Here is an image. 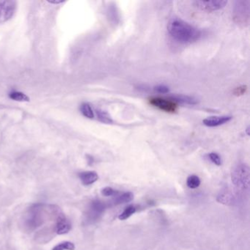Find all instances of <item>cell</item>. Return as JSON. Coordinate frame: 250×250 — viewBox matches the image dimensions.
<instances>
[{
	"label": "cell",
	"instance_id": "24",
	"mask_svg": "<svg viewBox=\"0 0 250 250\" xmlns=\"http://www.w3.org/2000/svg\"><path fill=\"white\" fill-rule=\"evenodd\" d=\"M47 2L52 4V5H61V4L65 2V0H47Z\"/></svg>",
	"mask_w": 250,
	"mask_h": 250
},
{
	"label": "cell",
	"instance_id": "20",
	"mask_svg": "<svg viewBox=\"0 0 250 250\" xmlns=\"http://www.w3.org/2000/svg\"><path fill=\"white\" fill-rule=\"evenodd\" d=\"M208 158L214 165L220 166L222 165V159L220 156L216 153H210L208 154Z\"/></svg>",
	"mask_w": 250,
	"mask_h": 250
},
{
	"label": "cell",
	"instance_id": "22",
	"mask_svg": "<svg viewBox=\"0 0 250 250\" xmlns=\"http://www.w3.org/2000/svg\"><path fill=\"white\" fill-rule=\"evenodd\" d=\"M247 87L246 85H241L239 87H236L235 90H233V94L236 96H242L244 93L247 92Z\"/></svg>",
	"mask_w": 250,
	"mask_h": 250
},
{
	"label": "cell",
	"instance_id": "7",
	"mask_svg": "<svg viewBox=\"0 0 250 250\" xmlns=\"http://www.w3.org/2000/svg\"><path fill=\"white\" fill-rule=\"evenodd\" d=\"M232 119L231 116H212L203 120V123L208 127H216L227 124Z\"/></svg>",
	"mask_w": 250,
	"mask_h": 250
},
{
	"label": "cell",
	"instance_id": "16",
	"mask_svg": "<svg viewBox=\"0 0 250 250\" xmlns=\"http://www.w3.org/2000/svg\"><path fill=\"white\" fill-rule=\"evenodd\" d=\"M80 111L82 114L84 115L85 118H89V119H93L94 118L95 114L92 109L91 106L89 104L83 103L80 106Z\"/></svg>",
	"mask_w": 250,
	"mask_h": 250
},
{
	"label": "cell",
	"instance_id": "8",
	"mask_svg": "<svg viewBox=\"0 0 250 250\" xmlns=\"http://www.w3.org/2000/svg\"><path fill=\"white\" fill-rule=\"evenodd\" d=\"M106 205L100 200H95L90 204V216L93 219H96L99 217L106 208Z\"/></svg>",
	"mask_w": 250,
	"mask_h": 250
},
{
	"label": "cell",
	"instance_id": "17",
	"mask_svg": "<svg viewBox=\"0 0 250 250\" xmlns=\"http://www.w3.org/2000/svg\"><path fill=\"white\" fill-rule=\"evenodd\" d=\"M137 210V208L134 206H128V207L125 208V210L119 215L118 218L120 220H125L128 219L130 216H132Z\"/></svg>",
	"mask_w": 250,
	"mask_h": 250
},
{
	"label": "cell",
	"instance_id": "1",
	"mask_svg": "<svg viewBox=\"0 0 250 250\" xmlns=\"http://www.w3.org/2000/svg\"><path fill=\"white\" fill-rule=\"evenodd\" d=\"M167 29L171 37L181 43H194L201 37L200 30L188 23L176 19L169 21Z\"/></svg>",
	"mask_w": 250,
	"mask_h": 250
},
{
	"label": "cell",
	"instance_id": "3",
	"mask_svg": "<svg viewBox=\"0 0 250 250\" xmlns=\"http://www.w3.org/2000/svg\"><path fill=\"white\" fill-rule=\"evenodd\" d=\"M233 20L238 25L242 27L248 25L250 23V1L239 0L235 2Z\"/></svg>",
	"mask_w": 250,
	"mask_h": 250
},
{
	"label": "cell",
	"instance_id": "9",
	"mask_svg": "<svg viewBox=\"0 0 250 250\" xmlns=\"http://www.w3.org/2000/svg\"><path fill=\"white\" fill-rule=\"evenodd\" d=\"M169 100L175 103L183 104L195 105L198 104V101L192 96H185V95H173L169 96Z\"/></svg>",
	"mask_w": 250,
	"mask_h": 250
},
{
	"label": "cell",
	"instance_id": "5",
	"mask_svg": "<svg viewBox=\"0 0 250 250\" xmlns=\"http://www.w3.org/2000/svg\"><path fill=\"white\" fill-rule=\"evenodd\" d=\"M149 103L155 107L159 108L161 110L169 113H174L178 109V104L169 99L167 100L162 98H151L149 99Z\"/></svg>",
	"mask_w": 250,
	"mask_h": 250
},
{
	"label": "cell",
	"instance_id": "14",
	"mask_svg": "<svg viewBox=\"0 0 250 250\" xmlns=\"http://www.w3.org/2000/svg\"><path fill=\"white\" fill-rule=\"evenodd\" d=\"M9 98L15 102H29L30 101V97L25 93L20 91H12L9 93Z\"/></svg>",
	"mask_w": 250,
	"mask_h": 250
},
{
	"label": "cell",
	"instance_id": "4",
	"mask_svg": "<svg viewBox=\"0 0 250 250\" xmlns=\"http://www.w3.org/2000/svg\"><path fill=\"white\" fill-rule=\"evenodd\" d=\"M17 2L16 1H2L0 2V24L6 22L13 18L17 11Z\"/></svg>",
	"mask_w": 250,
	"mask_h": 250
},
{
	"label": "cell",
	"instance_id": "21",
	"mask_svg": "<svg viewBox=\"0 0 250 250\" xmlns=\"http://www.w3.org/2000/svg\"><path fill=\"white\" fill-rule=\"evenodd\" d=\"M102 193L105 197H110V196H113L115 194H118V191H115L112 187H105V188L102 189Z\"/></svg>",
	"mask_w": 250,
	"mask_h": 250
},
{
	"label": "cell",
	"instance_id": "15",
	"mask_svg": "<svg viewBox=\"0 0 250 250\" xmlns=\"http://www.w3.org/2000/svg\"><path fill=\"white\" fill-rule=\"evenodd\" d=\"M96 112L98 119L100 122L105 124H112L113 123L110 115L106 111L102 110V109H96Z\"/></svg>",
	"mask_w": 250,
	"mask_h": 250
},
{
	"label": "cell",
	"instance_id": "2",
	"mask_svg": "<svg viewBox=\"0 0 250 250\" xmlns=\"http://www.w3.org/2000/svg\"><path fill=\"white\" fill-rule=\"evenodd\" d=\"M250 167L246 164L241 163L234 167L231 173L232 184L238 189L244 191L250 188Z\"/></svg>",
	"mask_w": 250,
	"mask_h": 250
},
{
	"label": "cell",
	"instance_id": "13",
	"mask_svg": "<svg viewBox=\"0 0 250 250\" xmlns=\"http://www.w3.org/2000/svg\"><path fill=\"white\" fill-rule=\"evenodd\" d=\"M133 199H134V194H133V193L128 191V192L124 193V194L115 197L112 201V203L115 206L124 204V203H129Z\"/></svg>",
	"mask_w": 250,
	"mask_h": 250
},
{
	"label": "cell",
	"instance_id": "23",
	"mask_svg": "<svg viewBox=\"0 0 250 250\" xmlns=\"http://www.w3.org/2000/svg\"><path fill=\"white\" fill-rule=\"evenodd\" d=\"M154 90L159 93H162V94H166V93H169V87L167 86L164 85V84H159V85L156 86L154 87Z\"/></svg>",
	"mask_w": 250,
	"mask_h": 250
},
{
	"label": "cell",
	"instance_id": "12",
	"mask_svg": "<svg viewBox=\"0 0 250 250\" xmlns=\"http://www.w3.org/2000/svg\"><path fill=\"white\" fill-rule=\"evenodd\" d=\"M234 200H235V197H234L232 191L228 189L221 191L217 197V201L219 203L225 205H232L234 203Z\"/></svg>",
	"mask_w": 250,
	"mask_h": 250
},
{
	"label": "cell",
	"instance_id": "11",
	"mask_svg": "<svg viewBox=\"0 0 250 250\" xmlns=\"http://www.w3.org/2000/svg\"><path fill=\"white\" fill-rule=\"evenodd\" d=\"M71 225L69 221L64 216H60L56 225V231L58 234H65L69 232Z\"/></svg>",
	"mask_w": 250,
	"mask_h": 250
},
{
	"label": "cell",
	"instance_id": "25",
	"mask_svg": "<svg viewBox=\"0 0 250 250\" xmlns=\"http://www.w3.org/2000/svg\"><path fill=\"white\" fill-rule=\"evenodd\" d=\"M87 160H88V163L90 164V165H91V164L93 163V161H94V159H93V158L90 156H87Z\"/></svg>",
	"mask_w": 250,
	"mask_h": 250
},
{
	"label": "cell",
	"instance_id": "6",
	"mask_svg": "<svg viewBox=\"0 0 250 250\" xmlns=\"http://www.w3.org/2000/svg\"><path fill=\"white\" fill-rule=\"evenodd\" d=\"M194 4L202 11L213 12L225 8L228 4V1H194Z\"/></svg>",
	"mask_w": 250,
	"mask_h": 250
},
{
	"label": "cell",
	"instance_id": "10",
	"mask_svg": "<svg viewBox=\"0 0 250 250\" xmlns=\"http://www.w3.org/2000/svg\"><path fill=\"white\" fill-rule=\"evenodd\" d=\"M80 180L84 185L88 186L94 184L99 179V175L94 171H87L79 174Z\"/></svg>",
	"mask_w": 250,
	"mask_h": 250
},
{
	"label": "cell",
	"instance_id": "18",
	"mask_svg": "<svg viewBox=\"0 0 250 250\" xmlns=\"http://www.w3.org/2000/svg\"><path fill=\"white\" fill-rule=\"evenodd\" d=\"M200 183H201V181H200V178L197 175H190L187 178V184L190 188H197V187H200Z\"/></svg>",
	"mask_w": 250,
	"mask_h": 250
},
{
	"label": "cell",
	"instance_id": "19",
	"mask_svg": "<svg viewBox=\"0 0 250 250\" xmlns=\"http://www.w3.org/2000/svg\"><path fill=\"white\" fill-rule=\"evenodd\" d=\"M75 250V245L72 242L70 241H64L55 246L52 250Z\"/></svg>",
	"mask_w": 250,
	"mask_h": 250
}]
</instances>
